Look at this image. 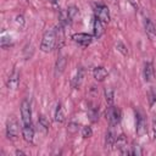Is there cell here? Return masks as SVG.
<instances>
[{
	"instance_id": "obj_21",
	"label": "cell",
	"mask_w": 156,
	"mask_h": 156,
	"mask_svg": "<svg viewBox=\"0 0 156 156\" xmlns=\"http://www.w3.org/2000/svg\"><path fill=\"white\" fill-rule=\"evenodd\" d=\"M39 126H40V127H43L45 130H46V129H49V127H50V123L46 121L45 116H40V117H39Z\"/></svg>"
},
{
	"instance_id": "obj_19",
	"label": "cell",
	"mask_w": 156,
	"mask_h": 156,
	"mask_svg": "<svg viewBox=\"0 0 156 156\" xmlns=\"http://www.w3.org/2000/svg\"><path fill=\"white\" fill-rule=\"evenodd\" d=\"M91 135H93V130L89 126H85L82 128V136L83 138H90Z\"/></svg>"
},
{
	"instance_id": "obj_14",
	"label": "cell",
	"mask_w": 156,
	"mask_h": 156,
	"mask_svg": "<svg viewBox=\"0 0 156 156\" xmlns=\"http://www.w3.org/2000/svg\"><path fill=\"white\" fill-rule=\"evenodd\" d=\"M65 67H66V58H65V56H60L56 62V66H55V76H60L63 72Z\"/></svg>"
},
{
	"instance_id": "obj_4",
	"label": "cell",
	"mask_w": 156,
	"mask_h": 156,
	"mask_svg": "<svg viewBox=\"0 0 156 156\" xmlns=\"http://www.w3.org/2000/svg\"><path fill=\"white\" fill-rule=\"evenodd\" d=\"M6 135L10 140H16L18 136V123L17 121L12 117L7 121L6 124Z\"/></svg>"
},
{
	"instance_id": "obj_22",
	"label": "cell",
	"mask_w": 156,
	"mask_h": 156,
	"mask_svg": "<svg viewBox=\"0 0 156 156\" xmlns=\"http://www.w3.org/2000/svg\"><path fill=\"white\" fill-rule=\"evenodd\" d=\"M132 151H130V154H133V155H141L143 152H141V150H140V147L136 145V146H132Z\"/></svg>"
},
{
	"instance_id": "obj_20",
	"label": "cell",
	"mask_w": 156,
	"mask_h": 156,
	"mask_svg": "<svg viewBox=\"0 0 156 156\" xmlns=\"http://www.w3.org/2000/svg\"><path fill=\"white\" fill-rule=\"evenodd\" d=\"M88 115H89V118H90L91 122H96V121H98L99 113H98V110H96V108H90L89 112H88Z\"/></svg>"
},
{
	"instance_id": "obj_1",
	"label": "cell",
	"mask_w": 156,
	"mask_h": 156,
	"mask_svg": "<svg viewBox=\"0 0 156 156\" xmlns=\"http://www.w3.org/2000/svg\"><path fill=\"white\" fill-rule=\"evenodd\" d=\"M21 118H22V136L26 141L32 143L34 139V129L32 124L30 104L27 99L21 102Z\"/></svg>"
},
{
	"instance_id": "obj_18",
	"label": "cell",
	"mask_w": 156,
	"mask_h": 156,
	"mask_svg": "<svg viewBox=\"0 0 156 156\" xmlns=\"http://www.w3.org/2000/svg\"><path fill=\"white\" fill-rule=\"evenodd\" d=\"M105 100L107 105H112L115 100V90L112 88H106L105 89Z\"/></svg>"
},
{
	"instance_id": "obj_25",
	"label": "cell",
	"mask_w": 156,
	"mask_h": 156,
	"mask_svg": "<svg viewBox=\"0 0 156 156\" xmlns=\"http://www.w3.org/2000/svg\"><path fill=\"white\" fill-rule=\"evenodd\" d=\"M50 1H51V2H52V4H54V5H55V4H56V2H57V0H50Z\"/></svg>"
},
{
	"instance_id": "obj_2",
	"label": "cell",
	"mask_w": 156,
	"mask_h": 156,
	"mask_svg": "<svg viewBox=\"0 0 156 156\" xmlns=\"http://www.w3.org/2000/svg\"><path fill=\"white\" fill-rule=\"evenodd\" d=\"M57 41V33L55 29H49L44 33L41 38V44H40V50L43 52H50L55 49Z\"/></svg>"
},
{
	"instance_id": "obj_16",
	"label": "cell",
	"mask_w": 156,
	"mask_h": 156,
	"mask_svg": "<svg viewBox=\"0 0 156 156\" xmlns=\"http://www.w3.org/2000/svg\"><path fill=\"white\" fill-rule=\"evenodd\" d=\"M55 121L58 123H62L65 121V112H63V107L61 104H57L56 110H55Z\"/></svg>"
},
{
	"instance_id": "obj_8",
	"label": "cell",
	"mask_w": 156,
	"mask_h": 156,
	"mask_svg": "<svg viewBox=\"0 0 156 156\" xmlns=\"http://www.w3.org/2000/svg\"><path fill=\"white\" fill-rule=\"evenodd\" d=\"M135 130L138 135H143L146 130L145 128V121L140 112H135Z\"/></svg>"
},
{
	"instance_id": "obj_24",
	"label": "cell",
	"mask_w": 156,
	"mask_h": 156,
	"mask_svg": "<svg viewBox=\"0 0 156 156\" xmlns=\"http://www.w3.org/2000/svg\"><path fill=\"white\" fill-rule=\"evenodd\" d=\"M117 49L123 54V55H127V50H126V46L122 44V43H118L117 44Z\"/></svg>"
},
{
	"instance_id": "obj_13",
	"label": "cell",
	"mask_w": 156,
	"mask_h": 156,
	"mask_svg": "<svg viewBox=\"0 0 156 156\" xmlns=\"http://www.w3.org/2000/svg\"><path fill=\"white\" fill-rule=\"evenodd\" d=\"M143 74H144L145 82H150L152 79V77H154V66H152L151 62H145Z\"/></svg>"
},
{
	"instance_id": "obj_3",
	"label": "cell",
	"mask_w": 156,
	"mask_h": 156,
	"mask_svg": "<svg viewBox=\"0 0 156 156\" xmlns=\"http://www.w3.org/2000/svg\"><path fill=\"white\" fill-rule=\"evenodd\" d=\"M105 116H106V119L110 124V127H116L119 122H121V117H122V113H121V110L113 105H108L106 112H105Z\"/></svg>"
},
{
	"instance_id": "obj_23",
	"label": "cell",
	"mask_w": 156,
	"mask_h": 156,
	"mask_svg": "<svg viewBox=\"0 0 156 156\" xmlns=\"http://www.w3.org/2000/svg\"><path fill=\"white\" fill-rule=\"evenodd\" d=\"M152 133H154V138L156 139V115L152 116Z\"/></svg>"
},
{
	"instance_id": "obj_12",
	"label": "cell",
	"mask_w": 156,
	"mask_h": 156,
	"mask_svg": "<svg viewBox=\"0 0 156 156\" xmlns=\"http://www.w3.org/2000/svg\"><path fill=\"white\" fill-rule=\"evenodd\" d=\"M107 74H108V73H107L106 68L102 67V66H98V67H95L94 71H93L94 78H95L96 80H99V82H102V80L107 77Z\"/></svg>"
},
{
	"instance_id": "obj_5",
	"label": "cell",
	"mask_w": 156,
	"mask_h": 156,
	"mask_svg": "<svg viewBox=\"0 0 156 156\" xmlns=\"http://www.w3.org/2000/svg\"><path fill=\"white\" fill-rule=\"evenodd\" d=\"M95 17L98 20H100L102 23H108L110 22V11L108 7L105 5H98L94 10Z\"/></svg>"
},
{
	"instance_id": "obj_6",
	"label": "cell",
	"mask_w": 156,
	"mask_h": 156,
	"mask_svg": "<svg viewBox=\"0 0 156 156\" xmlns=\"http://www.w3.org/2000/svg\"><path fill=\"white\" fill-rule=\"evenodd\" d=\"M93 37H94V35H90V34H87V33H74V34L72 35V39H73V41L77 43L78 45L85 48V46H88V45L91 44Z\"/></svg>"
},
{
	"instance_id": "obj_9",
	"label": "cell",
	"mask_w": 156,
	"mask_h": 156,
	"mask_svg": "<svg viewBox=\"0 0 156 156\" xmlns=\"http://www.w3.org/2000/svg\"><path fill=\"white\" fill-rule=\"evenodd\" d=\"M18 83H20V74H18L17 71H13V72L9 76V79H7V82H6V85H7L9 89L13 90V89H16V88L18 87Z\"/></svg>"
},
{
	"instance_id": "obj_7",
	"label": "cell",
	"mask_w": 156,
	"mask_h": 156,
	"mask_svg": "<svg viewBox=\"0 0 156 156\" xmlns=\"http://www.w3.org/2000/svg\"><path fill=\"white\" fill-rule=\"evenodd\" d=\"M144 28H145V33L147 35V38L151 41H156V27L154 24V22L150 18H144Z\"/></svg>"
},
{
	"instance_id": "obj_15",
	"label": "cell",
	"mask_w": 156,
	"mask_h": 156,
	"mask_svg": "<svg viewBox=\"0 0 156 156\" xmlns=\"http://www.w3.org/2000/svg\"><path fill=\"white\" fill-rule=\"evenodd\" d=\"M77 15H78V9H77L74 5L68 6L67 12H66V20H67V23H71V22L76 18Z\"/></svg>"
},
{
	"instance_id": "obj_11",
	"label": "cell",
	"mask_w": 156,
	"mask_h": 156,
	"mask_svg": "<svg viewBox=\"0 0 156 156\" xmlns=\"http://www.w3.org/2000/svg\"><path fill=\"white\" fill-rule=\"evenodd\" d=\"M93 33H94V37L98 38V39L104 34V26H102V22H101L100 20H98L96 17H95L94 21H93Z\"/></svg>"
},
{
	"instance_id": "obj_10",
	"label": "cell",
	"mask_w": 156,
	"mask_h": 156,
	"mask_svg": "<svg viewBox=\"0 0 156 156\" xmlns=\"http://www.w3.org/2000/svg\"><path fill=\"white\" fill-rule=\"evenodd\" d=\"M116 139H117V136H116V133H115V130H113V127H111L108 130H107V133H106V136H105V147L107 149H111L115 144H116Z\"/></svg>"
},
{
	"instance_id": "obj_17",
	"label": "cell",
	"mask_w": 156,
	"mask_h": 156,
	"mask_svg": "<svg viewBox=\"0 0 156 156\" xmlns=\"http://www.w3.org/2000/svg\"><path fill=\"white\" fill-rule=\"evenodd\" d=\"M83 74H84V69H83L82 67H79L78 71H77V76L74 77V79H73V82H72V84H73L74 88H78V87L80 85V83H82V80H83Z\"/></svg>"
}]
</instances>
